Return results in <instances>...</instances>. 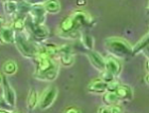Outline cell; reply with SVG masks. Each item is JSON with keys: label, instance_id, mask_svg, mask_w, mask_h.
I'll return each instance as SVG.
<instances>
[{"label": "cell", "instance_id": "obj_14", "mask_svg": "<svg viewBox=\"0 0 149 113\" xmlns=\"http://www.w3.org/2000/svg\"><path fill=\"white\" fill-rule=\"evenodd\" d=\"M147 48H149V33H147L143 38H141V39L132 47V54H133V55H136L139 53L144 52Z\"/></svg>", "mask_w": 149, "mask_h": 113}, {"label": "cell", "instance_id": "obj_6", "mask_svg": "<svg viewBox=\"0 0 149 113\" xmlns=\"http://www.w3.org/2000/svg\"><path fill=\"white\" fill-rule=\"evenodd\" d=\"M72 18L74 22V25H76V30L80 31V29L83 28V27H90V25H93L92 23V17L83 11H74L72 13Z\"/></svg>", "mask_w": 149, "mask_h": 113}, {"label": "cell", "instance_id": "obj_3", "mask_svg": "<svg viewBox=\"0 0 149 113\" xmlns=\"http://www.w3.org/2000/svg\"><path fill=\"white\" fill-rule=\"evenodd\" d=\"M34 59L36 61V73H45V72H48L54 68L59 67L53 58L43 53H37Z\"/></svg>", "mask_w": 149, "mask_h": 113}, {"label": "cell", "instance_id": "obj_36", "mask_svg": "<svg viewBox=\"0 0 149 113\" xmlns=\"http://www.w3.org/2000/svg\"><path fill=\"white\" fill-rule=\"evenodd\" d=\"M146 70L149 73V59H147V61H146Z\"/></svg>", "mask_w": 149, "mask_h": 113}, {"label": "cell", "instance_id": "obj_1", "mask_svg": "<svg viewBox=\"0 0 149 113\" xmlns=\"http://www.w3.org/2000/svg\"><path fill=\"white\" fill-rule=\"evenodd\" d=\"M104 48L111 56L117 58H126L133 56L132 54V46L127 40L119 37H109L104 40Z\"/></svg>", "mask_w": 149, "mask_h": 113}, {"label": "cell", "instance_id": "obj_30", "mask_svg": "<svg viewBox=\"0 0 149 113\" xmlns=\"http://www.w3.org/2000/svg\"><path fill=\"white\" fill-rule=\"evenodd\" d=\"M111 110H112V113H125V110L124 108L121 107L120 105H115L113 107H111Z\"/></svg>", "mask_w": 149, "mask_h": 113}, {"label": "cell", "instance_id": "obj_35", "mask_svg": "<svg viewBox=\"0 0 149 113\" xmlns=\"http://www.w3.org/2000/svg\"><path fill=\"white\" fill-rule=\"evenodd\" d=\"M144 53H145V55H146L147 58L149 59V48H147V49L145 50V51H144Z\"/></svg>", "mask_w": 149, "mask_h": 113}, {"label": "cell", "instance_id": "obj_31", "mask_svg": "<svg viewBox=\"0 0 149 113\" xmlns=\"http://www.w3.org/2000/svg\"><path fill=\"white\" fill-rule=\"evenodd\" d=\"M98 113H112L111 107L103 105V106L99 107V109H98Z\"/></svg>", "mask_w": 149, "mask_h": 113}, {"label": "cell", "instance_id": "obj_22", "mask_svg": "<svg viewBox=\"0 0 149 113\" xmlns=\"http://www.w3.org/2000/svg\"><path fill=\"white\" fill-rule=\"evenodd\" d=\"M2 70L6 75H13L17 71V64L14 60H6L2 64Z\"/></svg>", "mask_w": 149, "mask_h": 113}, {"label": "cell", "instance_id": "obj_5", "mask_svg": "<svg viewBox=\"0 0 149 113\" xmlns=\"http://www.w3.org/2000/svg\"><path fill=\"white\" fill-rule=\"evenodd\" d=\"M56 94H58V89L56 87H49L46 90H44L40 95V98L38 99V107L40 110L49 108L56 98Z\"/></svg>", "mask_w": 149, "mask_h": 113}, {"label": "cell", "instance_id": "obj_29", "mask_svg": "<svg viewBox=\"0 0 149 113\" xmlns=\"http://www.w3.org/2000/svg\"><path fill=\"white\" fill-rule=\"evenodd\" d=\"M118 86H119V84H118V81H116V80L108 84V91L109 92H115L116 91V89L118 88Z\"/></svg>", "mask_w": 149, "mask_h": 113}, {"label": "cell", "instance_id": "obj_11", "mask_svg": "<svg viewBox=\"0 0 149 113\" xmlns=\"http://www.w3.org/2000/svg\"><path fill=\"white\" fill-rule=\"evenodd\" d=\"M87 90L92 93H97V94H104L108 91V84L104 83L100 78L92 80L87 87Z\"/></svg>", "mask_w": 149, "mask_h": 113}, {"label": "cell", "instance_id": "obj_8", "mask_svg": "<svg viewBox=\"0 0 149 113\" xmlns=\"http://www.w3.org/2000/svg\"><path fill=\"white\" fill-rule=\"evenodd\" d=\"M87 58L90 59L91 64H93V67L97 69L98 71L102 72L106 70V57H103L101 54H99L96 51H87L85 52Z\"/></svg>", "mask_w": 149, "mask_h": 113}, {"label": "cell", "instance_id": "obj_18", "mask_svg": "<svg viewBox=\"0 0 149 113\" xmlns=\"http://www.w3.org/2000/svg\"><path fill=\"white\" fill-rule=\"evenodd\" d=\"M59 30L61 32H64V33H67V32H72V31L76 30V25H74V22L72 20V16L69 17H66L64 20H62L61 25L59 27Z\"/></svg>", "mask_w": 149, "mask_h": 113}, {"label": "cell", "instance_id": "obj_19", "mask_svg": "<svg viewBox=\"0 0 149 113\" xmlns=\"http://www.w3.org/2000/svg\"><path fill=\"white\" fill-rule=\"evenodd\" d=\"M38 105V96H37V92L35 89H31L29 91L28 98H27V106L30 110H33L36 108Z\"/></svg>", "mask_w": 149, "mask_h": 113}, {"label": "cell", "instance_id": "obj_12", "mask_svg": "<svg viewBox=\"0 0 149 113\" xmlns=\"http://www.w3.org/2000/svg\"><path fill=\"white\" fill-rule=\"evenodd\" d=\"M15 39V31L11 25H3L0 33V42L12 43Z\"/></svg>", "mask_w": 149, "mask_h": 113}, {"label": "cell", "instance_id": "obj_23", "mask_svg": "<svg viewBox=\"0 0 149 113\" xmlns=\"http://www.w3.org/2000/svg\"><path fill=\"white\" fill-rule=\"evenodd\" d=\"M58 36H60L61 38H64V39H77V38H80L81 33L79 30H74L72 32H67V33H64V32H61L60 30H58Z\"/></svg>", "mask_w": 149, "mask_h": 113}, {"label": "cell", "instance_id": "obj_33", "mask_svg": "<svg viewBox=\"0 0 149 113\" xmlns=\"http://www.w3.org/2000/svg\"><path fill=\"white\" fill-rule=\"evenodd\" d=\"M3 28V18H1L0 17V33H1V30H2Z\"/></svg>", "mask_w": 149, "mask_h": 113}, {"label": "cell", "instance_id": "obj_39", "mask_svg": "<svg viewBox=\"0 0 149 113\" xmlns=\"http://www.w3.org/2000/svg\"><path fill=\"white\" fill-rule=\"evenodd\" d=\"M0 113H11V112H8V111H2V110H0Z\"/></svg>", "mask_w": 149, "mask_h": 113}, {"label": "cell", "instance_id": "obj_24", "mask_svg": "<svg viewBox=\"0 0 149 113\" xmlns=\"http://www.w3.org/2000/svg\"><path fill=\"white\" fill-rule=\"evenodd\" d=\"M3 8L9 15H13L18 11V2L16 1H6L3 3Z\"/></svg>", "mask_w": 149, "mask_h": 113}, {"label": "cell", "instance_id": "obj_17", "mask_svg": "<svg viewBox=\"0 0 149 113\" xmlns=\"http://www.w3.org/2000/svg\"><path fill=\"white\" fill-rule=\"evenodd\" d=\"M80 40H81V42H82V45L84 46V48H85L87 51H93L94 50V38L91 34H88L87 32L81 33Z\"/></svg>", "mask_w": 149, "mask_h": 113}, {"label": "cell", "instance_id": "obj_4", "mask_svg": "<svg viewBox=\"0 0 149 113\" xmlns=\"http://www.w3.org/2000/svg\"><path fill=\"white\" fill-rule=\"evenodd\" d=\"M26 29L29 33L32 34V36L36 40H43L47 38L49 35V31L45 25H40L34 23L29 16H27V19H26Z\"/></svg>", "mask_w": 149, "mask_h": 113}, {"label": "cell", "instance_id": "obj_32", "mask_svg": "<svg viewBox=\"0 0 149 113\" xmlns=\"http://www.w3.org/2000/svg\"><path fill=\"white\" fill-rule=\"evenodd\" d=\"M65 113H81V112L79 109H77V108L70 107V108H67V109H66Z\"/></svg>", "mask_w": 149, "mask_h": 113}, {"label": "cell", "instance_id": "obj_26", "mask_svg": "<svg viewBox=\"0 0 149 113\" xmlns=\"http://www.w3.org/2000/svg\"><path fill=\"white\" fill-rule=\"evenodd\" d=\"M100 79L103 80V81L107 84H110L115 80V76L112 73H110L109 71L104 70L101 72V74H100Z\"/></svg>", "mask_w": 149, "mask_h": 113}, {"label": "cell", "instance_id": "obj_13", "mask_svg": "<svg viewBox=\"0 0 149 113\" xmlns=\"http://www.w3.org/2000/svg\"><path fill=\"white\" fill-rule=\"evenodd\" d=\"M115 93L117 94L119 99H123V101H131V99H132V96H133L132 89L128 85H119L118 88L116 89Z\"/></svg>", "mask_w": 149, "mask_h": 113}, {"label": "cell", "instance_id": "obj_34", "mask_svg": "<svg viewBox=\"0 0 149 113\" xmlns=\"http://www.w3.org/2000/svg\"><path fill=\"white\" fill-rule=\"evenodd\" d=\"M145 83H146L147 85H149V73H147V75L145 76Z\"/></svg>", "mask_w": 149, "mask_h": 113}, {"label": "cell", "instance_id": "obj_20", "mask_svg": "<svg viewBox=\"0 0 149 113\" xmlns=\"http://www.w3.org/2000/svg\"><path fill=\"white\" fill-rule=\"evenodd\" d=\"M43 5H44V9L46 10V12L50 13V14H56L61 10V4H60L59 1H56V0L46 1V2L43 3Z\"/></svg>", "mask_w": 149, "mask_h": 113}, {"label": "cell", "instance_id": "obj_27", "mask_svg": "<svg viewBox=\"0 0 149 113\" xmlns=\"http://www.w3.org/2000/svg\"><path fill=\"white\" fill-rule=\"evenodd\" d=\"M72 47L70 45H63L59 47V55L60 54H72Z\"/></svg>", "mask_w": 149, "mask_h": 113}, {"label": "cell", "instance_id": "obj_2", "mask_svg": "<svg viewBox=\"0 0 149 113\" xmlns=\"http://www.w3.org/2000/svg\"><path fill=\"white\" fill-rule=\"evenodd\" d=\"M16 48L20 54L25 57L35 58L38 52V46L35 45L34 41L28 38V36L22 32H15V39H14Z\"/></svg>", "mask_w": 149, "mask_h": 113}, {"label": "cell", "instance_id": "obj_37", "mask_svg": "<svg viewBox=\"0 0 149 113\" xmlns=\"http://www.w3.org/2000/svg\"><path fill=\"white\" fill-rule=\"evenodd\" d=\"M3 77L4 76H2V74H0V86H2L3 84Z\"/></svg>", "mask_w": 149, "mask_h": 113}, {"label": "cell", "instance_id": "obj_9", "mask_svg": "<svg viewBox=\"0 0 149 113\" xmlns=\"http://www.w3.org/2000/svg\"><path fill=\"white\" fill-rule=\"evenodd\" d=\"M2 87H3L2 97L4 98V101H6V104L14 108V106H15V104H16V94H15L14 89L12 88V86L10 85L9 80H8V78H6V76L3 77Z\"/></svg>", "mask_w": 149, "mask_h": 113}, {"label": "cell", "instance_id": "obj_15", "mask_svg": "<svg viewBox=\"0 0 149 113\" xmlns=\"http://www.w3.org/2000/svg\"><path fill=\"white\" fill-rule=\"evenodd\" d=\"M58 73H59V67L54 68V69L48 71V72H45V73H36V72H35V77L40 80L52 81V80H54L56 78Z\"/></svg>", "mask_w": 149, "mask_h": 113}, {"label": "cell", "instance_id": "obj_38", "mask_svg": "<svg viewBox=\"0 0 149 113\" xmlns=\"http://www.w3.org/2000/svg\"><path fill=\"white\" fill-rule=\"evenodd\" d=\"M85 2L84 1H78V5H84Z\"/></svg>", "mask_w": 149, "mask_h": 113}, {"label": "cell", "instance_id": "obj_16", "mask_svg": "<svg viewBox=\"0 0 149 113\" xmlns=\"http://www.w3.org/2000/svg\"><path fill=\"white\" fill-rule=\"evenodd\" d=\"M103 103L106 106H109V107H113L115 105H118L119 103V97L117 96V94L115 92H109L107 91L104 94H103Z\"/></svg>", "mask_w": 149, "mask_h": 113}, {"label": "cell", "instance_id": "obj_21", "mask_svg": "<svg viewBox=\"0 0 149 113\" xmlns=\"http://www.w3.org/2000/svg\"><path fill=\"white\" fill-rule=\"evenodd\" d=\"M26 19L27 17L25 16H16L13 20V29L15 32H22L26 29Z\"/></svg>", "mask_w": 149, "mask_h": 113}, {"label": "cell", "instance_id": "obj_10", "mask_svg": "<svg viewBox=\"0 0 149 113\" xmlns=\"http://www.w3.org/2000/svg\"><path fill=\"white\" fill-rule=\"evenodd\" d=\"M123 66L119 59L113 57V56H108L106 57V70L109 71L115 77L118 76L121 72Z\"/></svg>", "mask_w": 149, "mask_h": 113}, {"label": "cell", "instance_id": "obj_28", "mask_svg": "<svg viewBox=\"0 0 149 113\" xmlns=\"http://www.w3.org/2000/svg\"><path fill=\"white\" fill-rule=\"evenodd\" d=\"M13 107H11V106H9V105L6 104V101H4V98L1 97L0 98V110L2 111H8V112H11V109H12Z\"/></svg>", "mask_w": 149, "mask_h": 113}, {"label": "cell", "instance_id": "obj_7", "mask_svg": "<svg viewBox=\"0 0 149 113\" xmlns=\"http://www.w3.org/2000/svg\"><path fill=\"white\" fill-rule=\"evenodd\" d=\"M46 10L44 9L43 4L34 3L28 16L33 20L34 23L43 25L44 22H45V19H46Z\"/></svg>", "mask_w": 149, "mask_h": 113}, {"label": "cell", "instance_id": "obj_25", "mask_svg": "<svg viewBox=\"0 0 149 113\" xmlns=\"http://www.w3.org/2000/svg\"><path fill=\"white\" fill-rule=\"evenodd\" d=\"M58 57H59L60 62H61L63 66H65V67H70V66L74 64V58L72 54H60Z\"/></svg>", "mask_w": 149, "mask_h": 113}]
</instances>
